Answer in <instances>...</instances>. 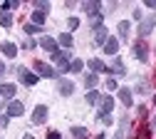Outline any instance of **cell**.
I'll use <instances>...</instances> for the list:
<instances>
[{
    "label": "cell",
    "mask_w": 156,
    "mask_h": 139,
    "mask_svg": "<svg viewBox=\"0 0 156 139\" xmlns=\"http://www.w3.org/2000/svg\"><path fill=\"white\" fill-rule=\"evenodd\" d=\"M17 75H20V79H23V85H27V87H32V85H37V77L35 72H30L27 67H17Z\"/></svg>",
    "instance_id": "6da1fadb"
},
{
    "label": "cell",
    "mask_w": 156,
    "mask_h": 139,
    "mask_svg": "<svg viewBox=\"0 0 156 139\" xmlns=\"http://www.w3.org/2000/svg\"><path fill=\"white\" fill-rule=\"evenodd\" d=\"M154 25H156V17L154 15H149V17H141V25H139V35L141 37H146L151 30H154Z\"/></svg>",
    "instance_id": "7a4b0ae2"
},
{
    "label": "cell",
    "mask_w": 156,
    "mask_h": 139,
    "mask_svg": "<svg viewBox=\"0 0 156 139\" xmlns=\"http://www.w3.org/2000/svg\"><path fill=\"white\" fill-rule=\"evenodd\" d=\"M52 60L60 65V72H69V55H65V52L60 50V52H55V55H52Z\"/></svg>",
    "instance_id": "3957f363"
},
{
    "label": "cell",
    "mask_w": 156,
    "mask_h": 139,
    "mask_svg": "<svg viewBox=\"0 0 156 139\" xmlns=\"http://www.w3.org/2000/svg\"><path fill=\"white\" fill-rule=\"evenodd\" d=\"M40 47H42V50H47L50 55H55V52H60V50H57V40H55V37H50V35L40 37Z\"/></svg>",
    "instance_id": "277c9868"
},
{
    "label": "cell",
    "mask_w": 156,
    "mask_h": 139,
    "mask_svg": "<svg viewBox=\"0 0 156 139\" xmlns=\"http://www.w3.org/2000/svg\"><path fill=\"white\" fill-rule=\"evenodd\" d=\"M35 70H37V77H57V75H60L57 70H52L45 62H35Z\"/></svg>",
    "instance_id": "5b68a950"
},
{
    "label": "cell",
    "mask_w": 156,
    "mask_h": 139,
    "mask_svg": "<svg viewBox=\"0 0 156 139\" xmlns=\"http://www.w3.org/2000/svg\"><path fill=\"white\" fill-rule=\"evenodd\" d=\"M112 109H114V99L107 94V97H102L99 99V117H107V114H112Z\"/></svg>",
    "instance_id": "8992f818"
},
{
    "label": "cell",
    "mask_w": 156,
    "mask_h": 139,
    "mask_svg": "<svg viewBox=\"0 0 156 139\" xmlns=\"http://www.w3.org/2000/svg\"><path fill=\"white\" fill-rule=\"evenodd\" d=\"M45 119H47V107L45 104H37L35 112H32V124H42Z\"/></svg>",
    "instance_id": "52a82bcc"
},
{
    "label": "cell",
    "mask_w": 156,
    "mask_h": 139,
    "mask_svg": "<svg viewBox=\"0 0 156 139\" xmlns=\"http://www.w3.org/2000/svg\"><path fill=\"white\" fill-rule=\"evenodd\" d=\"M92 17H97V15H102V3H99V0H89V3H84L82 5Z\"/></svg>",
    "instance_id": "ba28073f"
},
{
    "label": "cell",
    "mask_w": 156,
    "mask_h": 139,
    "mask_svg": "<svg viewBox=\"0 0 156 139\" xmlns=\"http://www.w3.org/2000/svg\"><path fill=\"white\" fill-rule=\"evenodd\" d=\"M102 47H104L107 55H114V57H116V52H119V40H116V37H107V42H104Z\"/></svg>",
    "instance_id": "9c48e42d"
},
{
    "label": "cell",
    "mask_w": 156,
    "mask_h": 139,
    "mask_svg": "<svg viewBox=\"0 0 156 139\" xmlns=\"http://www.w3.org/2000/svg\"><path fill=\"white\" fill-rule=\"evenodd\" d=\"M5 112H8V117H20L25 112V107H23V102H10L5 107Z\"/></svg>",
    "instance_id": "30bf717a"
},
{
    "label": "cell",
    "mask_w": 156,
    "mask_h": 139,
    "mask_svg": "<svg viewBox=\"0 0 156 139\" xmlns=\"http://www.w3.org/2000/svg\"><path fill=\"white\" fill-rule=\"evenodd\" d=\"M89 70H94V75H99V72H109V67H104V62L99 57H92L89 60Z\"/></svg>",
    "instance_id": "8fae6325"
},
{
    "label": "cell",
    "mask_w": 156,
    "mask_h": 139,
    "mask_svg": "<svg viewBox=\"0 0 156 139\" xmlns=\"http://www.w3.org/2000/svg\"><path fill=\"white\" fill-rule=\"evenodd\" d=\"M0 52H3L5 57H15L17 55V45L15 42H3V45H0Z\"/></svg>",
    "instance_id": "7c38bea8"
},
{
    "label": "cell",
    "mask_w": 156,
    "mask_h": 139,
    "mask_svg": "<svg viewBox=\"0 0 156 139\" xmlns=\"http://www.w3.org/2000/svg\"><path fill=\"white\" fill-rule=\"evenodd\" d=\"M15 92H17V87H15V85H10V82H5L3 87H0V94H3L5 99H12V97H15Z\"/></svg>",
    "instance_id": "4fadbf2b"
},
{
    "label": "cell",
    "mask_w": 156,
    "mask_h": 139,
    "mask_svg": "<svg viewBox=\"0 0 156 139\" xmlns=\"http://www.w3.org/2000/svg\"><path fill=\"white\" fill-rule=\"evenodd\" d=\"M134 55L139 57L141 62H146V57H149V52H146V45H144V42H136V45H134Z\"/></svg>",
    "instance_id": "5bb4252c"
},
{
    "label": "cell",
    "mask_w": 156,
    "mask_h": 139,
    "mask_svg": "<svg viewBox=\"0 0 156 139\" xmlns=\"http://www.w3.org/2000/svg\"><path fill=\"white\" fill-rule=\"evenodd\" d=\"M119 99L126 104V107H131V102H134V94H131V90H126V87H122L119 90Z\"/></svg>",
    "instance_id": "9a60e30c"
},
{
    "label": "cell",
    "mask_w": 156,
    "mask_h": 139,
    "mask_svg": "<svg viewBox=\"0 0 156 139\" xmlns=\"http://www.w3.org/2000/svg\"><path fill=\"white\" fill-rule=\"evenodd\" d=\"M107 37H109V35H107V27H97V30H94V42H97V45H104Z\"/></svg>",
    "instance_id": "2e32d148"
},
{
    "label": "cell",
    "mask_w": 156,
    "mask_h": 139,
    "mask_svg": "<svg viewBox=\"0 0 156 139\" xmlns=\"http://www.w3.org/2000/svg\"><path fill=\"white\" fill-rule=\"evenodd\" d=\"M74 92V85L69 82V79H60V94H65V97H69Z\"/></svg>",
    "instance_id": "e0dca14e"
},
{
    "label": "cell",
    "mask_w": 156,
    "mask_h": 139,
    "mask_svg": "<svg viewBox=\"0 0 156 139\" xmlns=\"http://www.w3.org/2000/svg\"><path fill=\"white\" fill-rule=\"evenodd\" d=\"M129 30H131L129 20H122V23H119V37H122V40H126V37H129Z\"/></svg>",
    "instance_id": "ac0fdd59"
},
{
    "label": "cell",
    "mask_w": 156,
    "mask_h": 139,
    "mask_svg": "<svg viewBox=\"0 0 156 139\" xmlns=\"http://www.w3.org/2000/svg\"><path fill=\"white\" fill-rule=\"evenodd\" d=\"M57 45H62V47H72V35H69V32H62L60 37H57Z\"/></svg>",
    "instance_id": "d6986e66"
},
{
    "label": "cell",
    "mask_w": 156,
    "mask_h": 139,
    "mask_svg": "<svg viewBox=\"0 0 156 139\" xmlns=\"http://www.w3.org/2000/svg\"><path fill=\"white\" fill-rule=\"evenodd\" d=\"M45 23V13H40V10H35L32 13V25H37V27H40Z\"/></svg>",
    "instance_id": "ffe728a7"
},
{
    "label": "cell",
    "mask_w": 156,
    "mask_h": 139,
    "mask_svg": "<svg viewBox=\"0 0 156 139\" xmlns=\"http://www.w3.org/2000/svg\"><path fill=\"white\" fill-rule=\"evenodd\" d=\"M0 25H3V27H10V25H12V15H10V13H0Z\"/></svg>",
    "instance_id": "44dd1931"
},
{
    "label": "cell",
    "mask_w": 156,
    "mask_h": 139,
    "mask_svg": "<svg viewBox=\"0 0 156 139\" xmlns=\"http://www.w3.org/2000/svg\"><path fill=\"white\" fill-rule=\"evenodd\" d=\"M99 99H102V97H99V92H97V90H89V92H87V102H89V104H97Z\"/></svg>",
    "instance_id": "7402d4cb"
},
{
    "label": "cell",
    "mask_w": 156,
    "mask_h": 139,
    "mask_svg": "<svg viewBox=\"0 0 156 139\" xmlns=\"http://www.w3.org/2000/svg\"><path fill=\"white\" fill-rule=\"evenodd\" d=\"M97 79H99V77H97V75H94V72H89V75H87V77H84V85H87V87H89V90H92V87H97Z\"/></svg>",
    "instance_id": "603a6c76"
},
{
    "label": "cell",
    "mask_w": 156,
    "mask_h": 139,
    "mask_svg": "<svg viewBox=\"0 0 156 139\" xmlns=\"http://www.w3.org/2000/svg\"><path fill=\"white\" fill-rule=\"evenodd\" d=\"M72 134H74V139H87V129L84 127H72Z\"/></svg>",
    "instance_id": "cb8c5ba5"
},
{
    "label": "cell",
    "mask_w": 156,
    "mask_h": 139,
    "mask_svg": "<svg viewBox=\"0 0 156 139\" xmlns=\"http://www.w3.org/2000/svg\"><path fill=\"white\" fill-rule=\"evenodd\" d=\"M82 67H84L82 60H72L69 62V72H82Z\"/></svg>",
    "instance_id": "d4e9b609"
},
{
    "label": "cell",
    "mask_w": 156,
    "mask_h": 139,
    "mask_svg": "<svg viewBox=\"0 0 156 139\" xmlns=\"http://www.w3.org/2000/svg\"><path fill=\"white\" fill-rule=\"evenodd\" d=\"M112 72H114V75H124V72H126V70H124V65H122V60H119V57H116V60H114V70H112Z\"/></svg>",
    "instance_id": "484cf974"
},
{
    "label": "cell",
    "mask_w": 156,
    "mask_h": 139,
    "mask_svg": "<svg viewBox=\"0 0 156 139\" xmlns=\"http://www.w3.org/2000/svg\"><path fill=\"white\" fill-rule=\"evenodd\" d=\"M149 134H151V129L144 124V127H139V134H136V139H149Z\"/></svg>",
    "instance_id": "4316f807"
},
{
    "label": "cell",
    "mask_w": 156,
    "mask_h": 139,
    "mask_svg": "<svg viewBox=\"0 0 156 139\" xmlns=\"http://www.w3.org/2000/svg\"><path fill=\"white\" fill-rule=\"evenodd\" d=\"M20 3H17V0H5L3 3V13H8V10H12V8H17Z\"/></svg>",
    "instance_id": "83f0119b"
},
{
    "label": "cell",
    "mask_w": 156,
    "mask_h": 139,
    "mask_svg": "<svg viewBox=\"0 0 156 139\" xmlns=\"http://www.w3.org/2000/svg\"><path fill=\"white\" fill-rule=\"evenodd\" d=\"M35 8L40 10V13H45V10H50V3H45V0H37V3H35Z\"/></svg>",
    "instance_id": "f1b7e54d"
},
{
    "label": "cell",
    "mask_w": 156,
    "mask_h": 139,
    "mask_svg": "<svg viewBox=\"0 0 156 139\" xmlns=\"http://www.w3.org/2000/svg\"><path fill=\"white\" fill-rule=\"evenodd\" d=\"M25 32H27V35H35V32H40V27L30 23V25H25Z\"/></svg>",
    "instance_id": "f546056e"
},
{
    "label": "cell",
    "mask_w": 156,
    "mask_h": 139,
    "mask_svg": "<svg viewBox=\"0 0 156 139\" xmlns=\"http://www.w3.org/2000/svg\"><path fill=\"white\" fill-rule=\"evenodd\" d=\"M92 27H94V30H97V27H102V15H97V17L92 20Z\"/></svg>",
    "instance_id": "4dcf8cb0"
},
{
    "label": "cell",
    "mask_w": 156,
    "mask_h": 139,
    "mask_svg": "<svg viewBox=\"0 0 156 139\" xmlns=\"http://www.w3.org/2000/svg\"><path fill=\"white\" fill-rule=\"evenodd\" d=\"M107 90H119L116 87V79H107Z\"/></svg>",
    "instance_id": "1f68e13d"
},
{
    "label": "cell",
    "mask_w": 156,
    "mask_h": 139,
    "mask_svg": "<svg viewBox=\"0 0 156 139\" xmlns=\"http://www.w3.org/2000/svg\"><path fill=\"white\" fill-rule=\"evenodd\" d=\"M69 27H72V30L80 27V20H77V17H69Z\"/></svg>",
    "instance_id": "d6a6232c"
},
{
    "label": "cell",
    "mask_w": 156,
    "mask_h": 139,
    "mask_svg": "<svg viewBox=\"0 0 156 139\" xmlns=\"http://www.w3.org/2000/svg\"><path fill=\"white\" fill-rule=\"evenodd\" d=\"M47 139H62V137H60V132H50V134H47Z\"/></svg>",
    "instance_id": "836d02e7"
},
{
    "label": "cell",
    "mask_w": 156,
    "mask_h": 139,
    "mask_svg": "<svg viewBox=\"0 0 156 139\" xmlns=\"http://www.w3.org/2000/svg\"><path fill=\"white\" fill-rule=\"evenodd\" d=\"M146 8H151V10H156V0H146Z\"/></svg>",
    "instance_id": "e575fe53"
},
{
    "label": "cell",
    "mask_w": 156,
    "mask_h": 139,
    "mask_svg": "<svg viewBox=\"0 0 156 139\" xmlns=\"http://www.w3.org/2000/svg\"><path fill=\"white\" fill-rule=\"evenodd\" d=\"M114 139H124V132L119 129V132H116V134H114Z\"/></svg>",
    "instance_id": "d590c367"
},
{
    "label": "cell",
    "mask_w": 156,
    "mask_h": 139,
    "mask_svg": "<svg viewBox=\"0 0 156 139\" xmlns=\"http://www.w3.org/2000/svg\"><path fill=\"white\" fill-rule=\"evenodd\" d=\"M0 77H5V65L0 62Z\"/></svg>",
    "instance_id": "8d00e7d4"
},
{
    "label": "cell",
    "mask_w": 156,
    "mask_h": 139,
    "mask_svg": "<svg viewBox=\"0 0 156 139\" xmlns=\"http://www.w3.org/2000/svg\"><path fill=\"white\" fill-rule=\"evenodd\" d=\"M23 139H32V134H25V137H23Z\"/></svg>",
    "instance_id": "74e56055"
},
{
    "label": "cell",
    "mask_w": 156,
    "mask_h": 139,
    "mask_svg": "<svg viewBox=\"0 0 156 139\" xmlns=\"http://www.w3.org/2000/svg\"><path fill=\"white\" fill-rule=\"evenodd\" d=\"M97 139H104V134H99V137H97Z\"/></svg>",
    "instance_id": "f35d334b"
},
{
    "label": "cell",
    "mask_w": 156,
    "mask_h": 139,
    "mask_svg": "<svg viewBox=\"0 0 156 139\" xmlns=\"http://www.w3.org/2000/svg\"><path fill=\"white\" fill-rule=\"evenodd\" d=\"M154 129H156V117H154Z\"/></svg>",
    "instance_id": "ab89813d"
},
{
    "label": "cell",
    "mask_w": 156,
    "mask_h": 139,
    "mask_svg": "<svg viewBox=\"0 0 156 139\" xmlns=\"http://www.w3.org/2000/svg\"><path fill=\"white\" fill-rule=\"evenodd\" d=\"M154 104H156V94H154Z\"/></svg>",
    "instance_id": "60d3db41"
}]
</instances>
